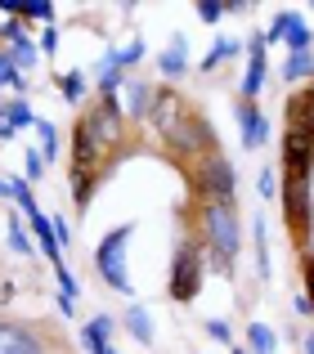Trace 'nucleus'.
Instances as JSON below:
<instances>
[{
    "mask_svg": "<svg viewBox=\"0 0 314 354\" xmlns=\"http://www.w3.org/2000/svg\"><path fill=\"white\" fill-rule=\"evenodd\" d=\"M310 171H314V130L288 126V135H283V175L288 180H310Z\"/></svg>",
    "mask_w": 314,
    "mask_h": 354,
    "instance_id": "obj_7",
    "label": "nucleus"
},
{
    "mask_svg": "<svg viewBox=\"0 0 314 354\" xmlns=\"http://www.w3.org/2000/svg\"><path fill=\"white\" fill-rule=\"evenodd\" d=\"M41 50H45V54L59 50V32H54V27H45V32H41Z\"/></svg>",
    "mask_w": 314,
    "mask_h": 354,
    "instance_id": "obj_31",
    "label": "nucleus"
},
{
    "mask_svg": "<svg viewBox=\"0 0 314 354\" xmlns=\"http://www.w3.org/2000/svg\"><path fill=\"white\" fill-rule=\"evenodd\" d=\"M23 175H27V184H32V180H41V175H45V157L36 153V148L23 157Z\"/></svg>",
    "mask_w": 314,
    "mask_h": 354,
    "instance_id": "obj_26",
    "label": "nucleus"
},
{
    "mask_svg": "<svg viewBox=\"0 0 314 354\" xmlns=\"http://www.w3.org/2000/svg\"><path fill=\"white\" fill-rule=\"evenodd\" d=\"M198 225H202V247L211 251V265L229 278L234 274V260H238V247H243V229H238L234 202H202Z\"/></svg>",
    "mask_w": 314,
    "mask_h": 354,
    "instance_id": "obj_2",
    "label": "nucleus"
},
{
    "mask_svg": "<svg viewBox=\"0 0 314 354\" xmlns=\"http://www.w3.org/2000/svg\"><path fill=\"white\" fill-rule=\"evenodd\" d=\"M23 126H36L27 99H9V104H0V144H9V139H14Z\"/></svg>",
    "mask_w": 314,
    "mask_h": 354,
    "instance_id": "obj_11",
    "label": "nucleus"
},
{
    "mask_svg": "<svg viewBox=\"0 0 314 354\" xmlns=\"http://www.w3.org/2000/svg\"><path fill=\"white\" fill-rule=\"evenodd\" d=\"M247 346H252L256 354H274L279 337H274V328H265V323H252V328H247Z\"/></svg>",
    "mask_w": 314,
    "mask_h": 354,
    "instance_id": "obj_16",
    "label": "nucleus"
},
{
    "mask_svg": "<svg viewBox=\"0 0 314 354\" xmlns=\"http://www.w3.org/2000/svg\"><path fill=\"white\" fill-rule=\"evenodd\" d=\"M306 354H314V332H310V337H306Z\"/></svg>",
    "mask_w": 314,
    "mask_h": 354,
    "instance_id": "obj_34",
    "label": "nucleus"
},
{
    "mask_svg": "<svg viewBox=\"0 0 314 354\" xmlns=\"http://www.w3.org/2000/svg\"><path fill=\"white\" fill-rule=\"evenodd\" d=\"M261 193H265V198H274V193H279V184H274V175H270V171L261 175Z\"/></svg>",
    "mask_w": 314,
    "mask_h": 354,
    "instance_id": "obj_33",
    "label": "nucleus"
},
{
    "mask_svg": "<svg viewBox=\"0 0 314 354\" xmlns=\"http://www.w3.org/2000/svg\"><path fill=\"white\" fill-rule=\"evenodd\" d=\"M189 184H193V189H198L207 202H234V189H238L234 162H229L225 153H211V157H202V162L189 171Z\"/></svg>",
    "mask_w": 314,
    "mask_h": 354,
    "instance_id": "obj_5",
    "label": "nucleus"
},
{
    "mask_svg": "<svg viewBox=\"0 0 314 354\" xmlns=\"http://www.w3.org/2000/svg\"><path fill=\"white\" fill-rule=\"evenodd\" d=\"M0 354H45V341L23 323L0 319Z\"/></svg>",
    "mask_w": 314,
    "mask_h": 354,
    "instance_id": "obj_8",
    "label": "nucleus"
},
{
    "mask_svg": "<svg viewBox=\"0 0 314 354\" xmlns=\"http://www.w3.org/2000/svg\"><path fill=\"white\" fill-rule=\"evenodd\" d=\"M301 278H306V296L314 301V251H301Z\"/></svg>",
    "mask_w": 314,
    "mask_h": 354,
    "instance_id": "obj_27",
    "label": "nucleus"
},
{
    "mask_svg": "<svg viewBox=\"0 0 314 354\" xmlns=\"http://www.w3.org/2000/svg\"><path fill=\"white\" fill-rule=\"evenodd\" d=\"M292 305H297V314H314V301H310L306 292H297V301H292Z\"/></svg>",
    "mask_w": 314,
    "mask_h": 354,
    "instance_id": "obj_32",
    "label": "nucleus"
},
{
    "mask_svg": "<svg viewBox=\"0 0 314 354\" xmlns=\"http://www.w3.org/2000/svg\"><path fill=\"white\" fill-rule=\"evenodd\" d=\"M104 354H117V350H113V346H108V350H104Z\"/></svg>",
    "mask_w": 314,
    "mask_h": 354,
    "instance_id": "obj_35",
    "label": "nucleus"
},
{
    "mask_svg": "<svg viewBox=\"0 0 314 354\" xmlns=\"http://www.w3.org/2000/svg\"><path fill=\"white\" fill-rule=\"evenodd\" d=\"M122 126L126 121H122V104L117 99H99V104H90L77 117V130H72V198H77V216L95 198L104 175L113 171Z\"/></svg>",
    "mask_w": 314,
    "mask_h": 354,
    "instance_id": "obj_1",
    "label": "nucleus"
},
{
    "mask_svg": "<svg viewBox=\"0 0 314 354\" xmlns=\"http://www.w3.org/2000/svg\"><path fill=\"white\" fill-rule=\"evenodd\" d=\"M256 274H261V283L270 278V256H265V220L256 216Z\"/></svg>",
    "mask_w": 314,
    "mask_h": 354,
    "instance_id": "obj_19",
    "label": "nucleus"
},
{
    "mask_svg": "<svg viewBox=\"0 0 314 354\" xmlns=\"http://www.w3.org/2000/svg\"><path fill=\"white\" fill-rule=\"evenodd\" d=\"M9 59H14V68H36V45L32 41L9 45Z\"/></svg>",
    "mask_w": 314,
    "mask_h": 354,
    "instance_id": "obj_21",
    "label": "nucleus"
},
{
    "mask_svg": "<svg viewBox=\"0 0 314 354\" xmlns=\"http://www.w3.org/2000/svg\"><path fill=\"white\" fill-rule=\"evenodd\" d=\"M207 332H211V337H216V341H229V337H234L225 319H211V323H207Z\"/></svg>",
    "mask_w": 314,
    "mask_h": 354,
    "instance_id": "obj_30",
    "label": "nucleus"
},
{
    "mask_svg": "<svg viewBox=\"0 0 314 354\" xmlns=\"http://www.w3.org/2000/svg\"><path fill=\"white\" fill-rule=\"evenodd\" d=\"M0 41H5V45L27 41V36H23V18H5V23H0Z\"/></svg>",
    "mask_w": 314,
    "mask_h": 354,
    "instance_id": "obj_25",
    "label": "nucleus"
},
{
    "mask_svg": "<svg viewBox=\"0 0 314 354\" xmlns=\"http://www.w3.org/2000/svg\"><path fill=\"white\" fill-rule=\"evenodd\" d=\"M238 126H243V148H252V153L270 139V121L261 117L256 104H238Z\"/></svg>",
    "mask_w": 314,
    "mask_h": 354,
    "instance_id": "obj_10",
    "label": "nucleus"
},
{
    "mask_svg": "<svg viewBox=\"0 0 314 354\" xmlns=\"http://www.w3.org/2000/svg\"><path fill=\"white\" fill-rule=\"evenodd\" d=\"M234 54H238V41H216V45H211V54L202 59V72H216L220 63L234 59Z\"/></svg>",
    "mask_w": 314,
    "mask_h": 354,
    "instance_id": "obj_17",
    "label": "nucleus"
},
{
    "mask_svg": "<svg viewBox=\"0 0 314 354\" xmlns=\"http://www.w3.org/2000/svg\"><path fill=\"white\" fill-rule=\"evenodd\" d=\"M283 220H288V234L297 238V247L310 251V234H314L310 180H288V184H283Z\"/></svg>",
    "mask_w": 314,
    "mask_h": 354,
    "instance_id": "obj_6",
    "label": "nucleus"
},
{
    "mask_svg": "<svg viewBox=\"0 0 314 354\" xmlns=\"http://www.w3.org/2000/svg\"><path fill=\"white\" fill-rule=\"evenodd\" d=\"M9 247H14L18 256H32V242H27V229L18 225V220H9Z\"/></svg>",
    "mask_w": 314,
    "mask_h": 354,
    "instance_id": "obj_23",
    "label": "nucleus"
},
{
    "mask_svg": "<svg viewBox=\"0 0 314 354\" xmlns=\"http://www.w3.org/2000/svg\"><path fill=\"white\" fill-rule=\"evenodd\" d=\"M220 14H225V5H216V0H202V5H198V18H202V23H216Z\"/></svg>",
    "mask_w": 314,
    "mask_h": 354,
    "instance_id": "obj_29",
    "label": "nucleus"
},
{
    "mask_svg": "<svg viewBox=\"0 0 314 354\" xmlns=\"http://www.w3.org/2000/svg\"><path fill=\"white\" fill-rule=\"evenodd\" d=\"M157 68H162V77H184V68H189V41H184L180 32H175V36H171V45L162 50Z\"/></svg>",
    "mask_w": 314,
    "mask_h": 354,
    "instance_id": "obj_12",
    "label": "nucleus"
},
{
    "mask_svg": "<svg viewBox=\"0 0 314 354\" xmlns=\"http://www.w3.org/2000/svg\"><path fill=\"white\" fill-rule=\"evenodd\" d=\"M306 50H310V27L297 18V27L288 32V54H306Z\"/></svg>",
    "mask_w": 314,
    "mask_h": 354,
    "instance_id": "obj_22",
    "label": "nucleus"
},
{
    "mask_svg": "<svg viewBox=\"0 0 314 354\" xmlns=\"http://www.w3.org/2000/svg\"><path fill=\"white\" fill-rule=\"evenodd\" d=\"M283 77H288V81L314 77V54H310V50H306V54H288V59H283Z\"/></svg>",
    "mask_w": 314,
    "mask_h": 354,
    "instance_id": "obj_15",
    "label": "nucleus"
},
{
    "mask_svg": "<svg viewBox=\"0 0 314 354\" xmlns=\"http://www.w3.org/2000/svg\"><path fill=\"white\" fill-rule=\"evenodd\" d=\"M126 332H131L140 346H149V341H153V319H149V310H140V305H135V310H126Z\"/></svg>",
    "mask_w": 314,
    "mask_h": 354,
    "instance_id": "obj_14",
    "label": "nucleus"
},
{
    "mask_svg": "<svg viewBox=\"0 0 314 354\" xmlns=\"http://www.w3.org/2000/svg\"><path fill=\"white\" fill-rule=\"evenodd\" d=\"M175 305H189L202 292V238H184L171 256V283H166Z\"/></svg>",
    "mask_w": 314,
    "mask_h": 354,
    "instance_id": "obj_3",
    "label": "nucleus"
},
{
    "mask_svg": "<svg viewBox=\"0 0 314 354\" xmlns=\"http://www.w3.org/2000/svg\"><path fill=\"white\" fill-rule=\"evenodd\" d=\"M117 332V323H113V314H99L95 323H86L81 328V346H86L90 354H104L108 350V337Z\"/></svg>",
    "mask_w": 314,
    "mask_h": 354,
    "instance_id": "obj_13",
    "label": "nucleus"
},
{
    "mask_svg": "<svg viewBox=\"0 0 314 354\" xmlns=\"http://www.w3.org/2000/svg\"><path fill=\"white\" fill-rule=\"evenodd\" d=\"M310 90H314V86H310Z\"/></svg>",
    "mask_w": 314,
    "mask_h": 354,
    "instance_id": "obj_37",
    "label": "nucleus"
},
{
    "mask_svg": "<svg viewBox=\"0 0 314 354\" xmlns=\"http://www.w3.org/2000/svg\"><path fill=\"white\" fill-rule=\"evenodd\" d=\"M234 354H247V350H234Z\"/></svg>",
    "mask_w": 314,
    "mask_h": 354,
    "instance_id": "obj_36",
    "label": "nucleus"
},
{
    "mask_svg": "<svg viewBox=\"0 0 314 354\" xmlns=\"http://www.w3.org/2000/svg\"><path fill=\"white\" fill-rule=\"evenodd\" d=\"M54 278H59V287H63V296H81V283H77V278H72V269H54Z\"/></svg>",
    "mask_w": 314,
    "mask_h": 354,
    "instance_id": "obj_28",
    "label": "nucleus"
},
{
    "mask_svg": "<svg viewBox=\"0 0 314 354\" xmlns=\"http://www.w3.org/2000/svg\"><path fill=\"white\" fill-rule=\"evenodd\" d=\"M131 234H135V225L126 220V225L108 229L104 242L95 247V269L113 292H131V278H126V242H131Z\"/></svg>",
    "mask_w": 314,
    "mask_h": 354,
    "instance_id": "obj_4",
    "label": "nucleus"
},
{
    "mask_svg": "<svg viewBox=\"0 0 314 354\" xmlns=\"http://www.w3.org/2000/svg\"><path fill=\"white\" fill-rule=\"evenodd\" d=\"M108 59H113L117 68H131V63H140V59H144V41H131L126 50H108Z\"/></svg>",
    "mask_w": 314,
    "mask_h": 354,
    "instance_id": "obj_20",
    "label": "nucleus"
},
{
    "mask_svg": "<svg viewBox=\"0 0 314 354\" xmlns=\"http://www.w3.org/2000/svg\"><path fill=\"white\" fill-rule=\"evenodd\" d=\"M36 135H41V157L50 162L54 148H59V139H54V126H50V121H36Z\"/></svg>",
    "mask_w": 314,
    "mask_h": 354,
    "instance_id": "obj_24",
    "label": "nucleus"
},
{
    "mask_svg": "<svg viewBox=\"0 0 314 354\" xmlns=\"http://www.w3.org/2000/svg\"><path fill=\"white\" fill-rule=\"evenodd\" d=\"M265 45H270L265 36H252V59H247V77H243V104H252V99L261 95V86H265V72H270L265 68V63H270L265 59Z\"/></svg>",
    "mask_w": 314,
    "mask_h": 354,
    "instance_id": "obj_9",
    "label": "nucleus"
},
{
    "mask_svg": "<svg viewBox=\"0 0 314 354\" xmlns=\"http://www.w3.org/2000/svg\"><path fill=\"white\" fill-rule=\"evenodd\" d=\"M59 90H63V99H68V104H77V99H86V77H81V72H63V77H59Z\"/></svg>",
    "mask_w": 314,
    "mask_h": 354,
    "instance_id": "obj_18",
    "label": "nucleus"
}]
</instances>
